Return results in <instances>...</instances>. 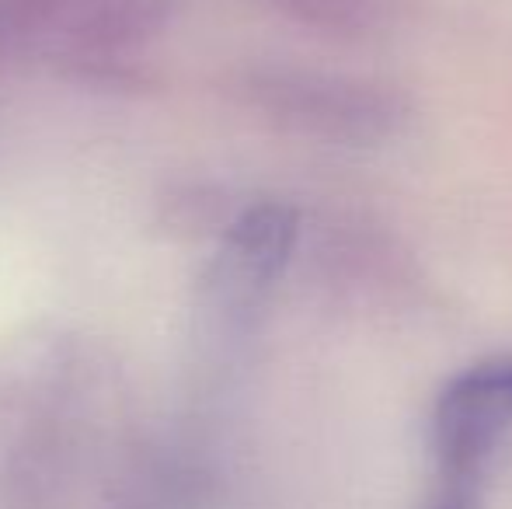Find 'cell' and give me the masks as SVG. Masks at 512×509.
I'll list each match as a JSON object with an SVG mask.
<instances>
[{
    "mask_svg": "<svg viewBox=\"0 0 512 509\" xmlns=\"http://www.w3.org/2000/svg\"><path fill=\"white\" fill-rule=\"evenodd\" d=\"M512 429V356L464 370L436 401L432 450L450 485L467 489Z\"/></svg>",
    "mask_w": 512,
    "mask_h": 509,
    "instance_id": "obj_1",
    "label": "cell"
},
{
    "mask_svg": "<svg viewBox=\"0 0 512 509\" xmlns=\"http://www.w3.org/2000/svg\"><path fill=\"white\" fill-rule=\"evenodd\" d=\"M432 509H471V492L467 489H446L443 496H439V503Z\"/></svg>",
    "mask_w": 512,
    "mask_h": 509,
    "instance_id": "obj_2",
    "label": "cell"
}]
</instances>
